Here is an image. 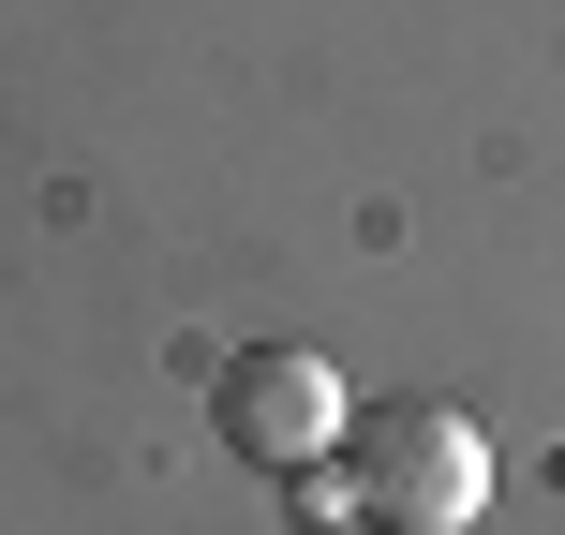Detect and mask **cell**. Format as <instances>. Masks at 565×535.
I'll use <instances>...</instances> for the list:
<instances>
[{"label":"cell","instance_id":"1","mask_svg":"<svg viewBox=\"0 0 565 535\" xmlns=\"http://www.w3.org/2000/svg\"><path fill=\"white\" fill-rule=\"evenodd\" d=\"M298 491H312V535H461L491 506V447L447 402H372V417H342V447Z\"/></svg>","mask_w":565,"mask_h":535},{"label":"cell","instance_id":"2","mask_svg":"<svg viewBox=\"0 0 565 535\" xmlns=\"http://www.w3.org/2000/svg\"><path fill=\"white\" fill-rule=\"evenodd\" d=\"M224 447L254 461V477H312V461L342 447V372L312 357V342H254V357H224Z\"/></svg>","mask_w":565,"mask_h":535}]
</instances>
